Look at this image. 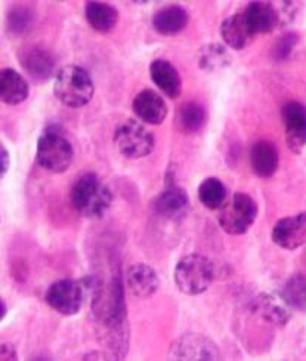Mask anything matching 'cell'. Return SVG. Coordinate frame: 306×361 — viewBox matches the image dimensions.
I'll return each mask as SVG.
<instances>
[{
  "mask_svg": "<svg viewBox=\"0 0 306 361\" xmlns=\"http://www.w3.org/2000/svg\"><path fill=\"white\" fill-rule=\"evenodd\" d=\"M92 298V312L99 342L113 354V358H125L129 348V324L120 277H113L109 284L98 279Z\"/></svg>",
  "mask_w": 306,
  "mask_h": 361,
  "instance_id": "6da1fadb",
  "label": "cell"
},
{
  "mask_svg": "<svg viewBox=\"0 0 306 361\" xmlns=\"http://www.w3.org/2000/svg\"><path fill=\"white\" fill-rule=\"evenodd\" d=\"M70 200L79 215L89 219H99L111 207L113 192L98 175L87 172L73 184Z\"/></svg>",
  "mask_w": 306,
  "mask_h": 361,
  "instance_id": "7a4b0ae2",
  "label": "cell"
},
{
  "mask_svg": "<svg viewBox=\"0 0 306 361\" xmlns=\"http://www.w3.org/2000/svg\"><path fill=\"white\" fill-rule=\"evenodd\" d=\"M95 94V85L90 74L79 66H66L55 76L54 95L70 109H82Z\"/></svg>",
  "mask_w": 306,
  "mask_h": 361,
  "instance_id": "3957f363",
  "label": "cell"
},
{
  "mask_svg": "<svg viewBox=\"0 0 306 361\" xmlns=\"http://www.w3.org/2000/svg\"><path fill=\"white\" fill-rule=\"evenodd\" d=\"M98 284V277H85L82 280H58L52 283L44 293V300L58 314H78L85 302L87 293H94Z\"/></svg>",
  "mask_w": 306,
  "mask_h": 361,
  "instance_id": "277c9868",
  "label": "cell"
},
{
  "mask_svg": "<svg viewBox=\"0 0 306 361\" xmlns=\"http://www.w3.org/2000/svg\"><path fill=\"white\" fill-rule=\"evenodd\" d=\"M173 277L182 293L195 296L204 293L210 288L215 279V267L203 255L191 253L176 264Z\"/></svg>",
  "mask_w": 306,
  "mask_h": 361,
  "instance_id": "5b68a950",
  "label": "cell"
},
{
  "mask_svg": "<svg viewBox=\"0 0 306 361\" xmlns=\"http://www.w3.org/2000/svg\"><path fill=\"white\" fill-rule=\"evenodd\" d=\"M71 142L58 129L48 128L37 141L36 159L40 168L51 173H64L73 163Z\"/></svg>",
  "mask_w": 306,
  "mask_h": 361,
  "instance_id": "8992f818",
  "label": "cell"
},
{
  "mask_svg": "<svg viewBox=\"0 0 306 361\" xmlns=\"http://www.w3.org/2000/svg\"><path fill=\"white\" fill-rule=\"evenodd\" d=\"M257 204L246 192H235L231 200L225 202L221 207L219 225L221 228L231 235L246 234L257 218Z\"/></svg>",
  "mask_w": 306,
  "mask_h": 361,
  "instance_id": "52a82bcc",
  "label": "cell"
},
{
  "mask_svg": "<svg viewBox=\"0 0 306 361\" xmlns=\"http://www.w3.org/2000/svg\"><path fill=\"white\" fill-rule=\"evenodd\" d=\"M114 144L118 152L128 159H142L152 153L156 145L152 135L142 123L126 120L114 132Z\"/></svg>",
  "mask_w": 306,
  "mask_h": 361,
  "instance_id": "ba28073f",
  "label": "cell"
},
{
  "mask_svg": "<svg viewBox=\"0 0 306 361\" xmlns=\"http://www.w3.org/2000/svg\"><path fill=\"white\" fill-rule=\"evenodd\" d=\"M250 312L257 320L274 327H284L292 319V307L287 304L283 295H257L250 302Z\"/></svg>",
  "mask_w": 306,
  "mask_h": 361,
  "instance_id": "9c48e42d",
  "label": "cell"
},
{
  "mask_svg": "<svg viewBox=\"0 0 306 361\" xmlns=\"http://www.w3.org/2000/svg\"><path fill=\"white\" fill-rule=\"evenodd\" d=\"M173 360H221L219 348L209 338L197 334L183 335L176 339L169 350Z\"/></svg>",
  "mask_w": 306,
  "mask_h": 361,
  "instance_id": "30bf717a",
  "label": "cell"
},
{
  "mask_svg": "<svg viewBox=\"0 0 306 361\" xmlns=\"http://www.w3.org/2000/svg\"><path fill=\"white\" fill-rule=\"evenodd\" d=\"M281 117L288 148L295 154H300L306 147V105L299 101H288L283 105Z\"/></svg>",
  "mask_w": 306,
  "mask_h": 361,
  "instance_id": "8fae6325",
  "label": "cell"
},
{
  "mask_svg": "<svg viewBox=\"0 0 306 361\" xmlns=\"http://www.w3.org/2000/svg\"><path fill=\"white\" fill-rule=\"evenodd\" d=\"M18 61L24 71L37 83L49 80L55 71V56L43 47H25L18 52Z\"/></svg>",
  "mask_w": 306,
  "mask_h": 361,
  "instance_id": "7c38bea8",
  "label": "cell"
},
{
  "mask_svg": "<svg viewBox=\"0 0 306 361\" xmlns=\"http://www.w3.org/2000/svg\"><path fill=\"white\" fill-rule=\"evenodd\" d=\"M271 237L275 245L286 250H296L306 245V212L280 219Z\"/></svg>",
  "mask_w": 306,
  "mask_h": 361,
  "instance_id": "4fadbf2b",
  "label": "cell"
},
{
  "mask_svg": "<svg viewBox=\"0 0 306 361\" xmlns=\"http://www.w3.org/2000/svg\"><path fill=\"white\" fill-rule=\"evenodd\" d=\"M243 15L255 36L271 33L281 25L279 8L271 2H250L243 11Z\"/></svg>",
  "mask_w": 306,
  "mask_h": 361,
  "instance_id": "5bb4252c",
  "label": "cell"
},
{
  "mask_svg": "<svg viewBox=\"0 0 306 361\" xmlns=\"http://www.w3.org/2000/svg\"><path fill=\"white\" fill-rule=\"evenodd\" d=\"M152 206L161 218L180 221L188 215L190 199L185 190L180 187H169L157 195Z\"/></svg>",
  "mask_w": 306,
  "mask_h": 361,
  "instance_id": "9a60e30c",
  "label": "cell"
},
{
  "mask_svg": "<svg viewBox=\"0 0 306 361\" xmlns=\"http://www.w3.org/2000/svg\"><path fill=\"white\" fill-rule=\"evenodd\" d=\"M132 107L136 117L148 125H161L167 116V105L163 97L152 89H145L137 94Z\"/></svg>",
  "mask_w": 306,
  "mask_h": 361,
  "instance_id": "2e32d148",
  "label": "cell"
},
{
  "mask_svg": "<svg viewBox=\"0 0 306 361\" xmlns=\"http://www.w3.org/2000/svg\"><path fill=\"white\" fill-rule=\"evenodd\" d=\"M126 283L130 293L137 299H148L160 288L157 273L147 264H133L128 269Z\"/></svg>",
  "mask_w": 306,
  "mask_h": 361,
  "instance_id": "e0dca14e",
  "label": "cell"
},
{
  "mask_svg": "<svg viewBox=\"0 0 306 361\" xmlns=\"http://www.w3.org/2000/svg\"><path fill=\"white\" fill-rule=\"evenodd\" d=\"M151 80L171 99H176L182 92V80L175 66L166 59H156L149 66Z\"/></svg>",
  "mask_w": 306,
  "mask_h": 361,
  "instance_id": "ac0fdd59",
  "label": "cell"
},
{
  "mask_svg": "<svg viewBox=\"0 0 306 361\" xmlns=\"http://www.w3.org/2000/svg\"><path fill=\"white\" fill-rule=\"evenodd\" d=\"M250 164L256 176L271 178L279 169L280 154L279 148L274 142L262 140L257 141L250 152Z\"/></svg>",
  "mask_w": 306,
  "mask_h": 361,
  "instance_id": "d6986e66",
  "label": "cell"
},
{
  "mask_svg": "<svg viewBox=\"0 0 306 361\" xmlns=\"http://www.w3.org/2000/svg\"><path fill=\"white\" fill-rule=\"evenodd\" d=\"M190 23V13L180 5H167L152 17V27L161 36H175Z\"/></svg>",
  "mask_w": 306,
  "mask_h": 361,
  "instance_id": "ffe728a7",
  "label": "cell"
},
{
  "mask_svg": "<svg viewBox=\"0 0 306 361\" xmlns=\"http://www.w3.org/2000/svg\"><path fill=\"white\" fill-rule=\"evenodd\" d=\"M221 36L226 47L235 51H241L247 48L255 39V35L244 18L243 12L231 15L221 24Z\"/></svg>",
  "mask_w": 306,
  "mask_h": 361,
  "instance_id": "44dd1931",
  "label": "cell"
},
{
  "mask_svg": "<svg viewBox=\"0 0 306 361\" xmlns=\"http://www.w3.org/2000/svg\"><path fill=\"white\" fill-rule=\"evenodd\" d=\"M30 86L18 71L4 68L0 71V98L8 105H18L28 98Z\"/></svg>",
  "mask_w": 306,
  "mask_h": 361,
  "instance_id": "7402d4cb",
  "label": "cell"
},
{
  "mask_svg": "<svg viewBox=\"0 0 306 361\" xmlns=\"http://www.w3.org/2000/svg\"><path fill=\"white\" fill-rule=\"evenodd\" d=\"M85 15L89 25L102 35L110 33L118 23V11L110 4L87 2Z\"/></svg>",
  "mask_w": 306,
  "mask_h": 361,
  "instance_id": "603a6c76",
  "label": "cell"
},
{
  "mask_svg": "<svg viewBox=\"0 0 306 361\" xmlns=\"http://www.w3.org/2000/svg\"><path fill=\"white\" fill-rule=\"evenodd\" d=\"M207 122V111L200 102L190 101L180 105L176 114V126L183 133L200 132Z\"/></svg>",
  "mask_w": 306,
  "mask_h": 361,
  "instance_id": "cb8c5ba5",
  "label": "cell"
},
{
  "mask_svg": "<svg viewBox=\"0 0 306 361\" xmlns=\"http://www.w3.org/2000/svg\"><path fill=\"white\" fill-rule=\"evenodd\" d=\"M226 187L219 178H206L198 187V199L202 204L210 210L221 209L226 202Z\"/></svg>",
  "mask_w": 306,
  "mask_h": 361,
  "instance_id": "d4e9b609",
  "label": "cell"
},
{
  "mask_svg": "<svg viewBox=\"0 0 306 361\" xmlns=\"http://www.w3.org/2000/svg\"><path fill=\"white\" fill-rule=\"evenodd\" d=\"M231 64V55L224 44L212 43L200 51L198 56V67L206 71H219Z\"/></svg>",
  "mask_w": 306,
  "mask_h": 361,
  "instance_id": "484cf974",
  "label": "cell"
},
{
  "mask_svg": "<svg viewBox=\"0 0 306 361\" xmlns=\"http://www.w3.org/2000/svg\"><path fill=\"white\" fill-rule=\"evenodd\" d=\"M281 295L293 310L306 312V276L295 274L290 277Z\"/></svg>",
  "mask_w": 306,
  "mask_h": 361,
  "instance_id": "4316f807",
  "label": "cell"
},
{
  "mask_svg": "<svg viewBox=\"0 0 306 361\" xmlns=\"http://www.w3.org/2000/svg\"><path fill=\"white\" fill-rule=\"evenodd\" d=\"M8 30L12 35H24L35 23V12L25 5L13 6L8 13Z\"/></svg>",
  "mask_w": 306,
  "mask_h": 361,
  "instance_id": "83f0119b",
  "label": "cell"
},
{
  "mask_svg": "<svg viewBox=\"0 0 306 361\" xmlns=\"http://www.w3.org/2000/svg\"><path fill=\"white\" fill-rule=\"evenodd\" d=\"M299 37L296 33H287L284 35L279 42L277 44H275V49H274V56L279 59V61H281V59H286L290 56V54H292L293 48L296 47Z\"/></svg>",
  "mask_w": 306,
  "mask_h": 361,
  "instance_id": "f1b7e54d",
  "label": "cell"
},
{
  "mask_svg": "<svg viewBox=\"0 0 306 361\" xmlns=\"http://www.w3.org/2000/svg\"><path fill=\"white\" fill-rule=\"evenodd\" d=\"M9 166H11V156L8 153V149L5 148V145H2L0 147V175H2V178L6 175Z\"/></svg>",
  "mask_w": 306,
  "mask_h": 361,
  "instance_id": "f546056e",
  "label": "cell"
},
{
  "mask_svg": "<svg viewBox=\"0 0 306 361\" xmlns=\"http://www.w3.org/2000/svg\"><path fill=\"white\" fill-rule=\"evenodd\" d=\"M0 358H2V361L18 360L17 351H15V348L12 347L11 343H2V350H0Z\"/></svg>",
  "mask_w": 306,
  "mask_h": 361,
  "instance_id": "4dcf8cb0",
  "label": "cell"
},
{
  "mask_svg": "<svg viewBox=\"0 0 306 361\" xmlns=\"http://www.w3.org/2000/svg\"><path fill=\"white\" fill-rule=\"evenodd\" d=\"M6 311H8L6 302H5V299H2V300H0V319H2V320L6 317Z\"/></svg>",
  "mask_w": 306,
  "mask_h": 361,
  "instance_id": "1f68e13d",
  "label": "cell"
}]
</instances>
